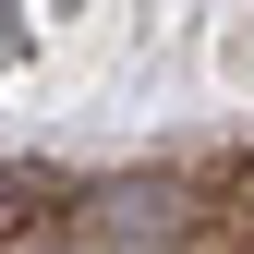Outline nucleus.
Returning <instances> with one entry per match:
<instances>
[{
  "label": "nucleus",
  "mask_w": 254,
  "mask_h": 254,
  "mask_svg": "<svg viewBox=\"0 0 254 254\" xmlns=\"http://www.w3.org/2000/svg\"><path fill=\"white\" fill-rule=\"evenodd\" d=\"M194 230H206L194 170H182V182L121 170V182H97V194L61 206V254H194Z\"/></svg>",
  "instance_id": "1"
},
{
  "label": "nucleus",
  "mask_w": 254,
  "mask_h": 254,
  "mask_svg": "<svg viewBox=\"0 0 254 254\" xmlns=\"http://www.w3.org/2000/svg\"><path fill=\"white\" fill-rule=\"evenodd\" d=\"M61 170H37V157H0V254L12 242H37V230H61Z\"/></svg>",
  "instance_id": "2"
},
{
  "label": "nucleus",
  "mask_w": 254,
  "mask_h": 254,
  "mask_svg": "<svg viewBox=\"0 0 254 254\" xmlns=\"http://www.w3.org/2000/svg\"><path fill=\"white\" fill-rule=\"evenodd\" d=\"M0 61H12V37H0Z\"/></svg>",
  "instance_id": "3"
}]
</instances>
